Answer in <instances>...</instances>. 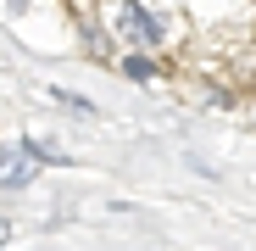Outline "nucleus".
<instances>
[{
  "instance_id": "1",
  "label": "nucleus",
  "mask_w": 256,
  "mask_h": 251,
  "mask_svg": "<svg viewBox=\"0 0 256 251\" xmlns=\"http://www.w3.org/2000/svg\"><path fill=\"white\" fill-rule=\"evenodd\" d=\"M117 28H122L128 45H150V39L162 34V28H156V17H150L145 6H134V0H122V6H117Z\"/></svg>"
},
{
  "instance_id": "2",
  "label": "nucleus",
  "mask_w": 256,
  "mask_h": 251,
  "mask_svg": "<svg viewBox=\"0 0 256 251\" xmlns=\"http://www.w3.org/2000/svg\"><path fill=\"white\" fill-rule=\"evenodd\" d=\"M34 179V151L17 145V151H0V190H22Z\"/></svg>"
},
{
  "instance_id": "3",
  "label": "nucleus",
  "mask_w": 256,
  "mask_h": 251,
  "mask_svg": "<svg viewBox=\"0 0 256 251\" xmlns=\"http://www.w3.org/2000/svg\"><path fill=\"white\" fill-rule=\"evenodd\" d=\"M122 73H128V78H150V73H156V67H150V62H145V56H128V62H122Z\"/></svg>"
}]
</instances>
